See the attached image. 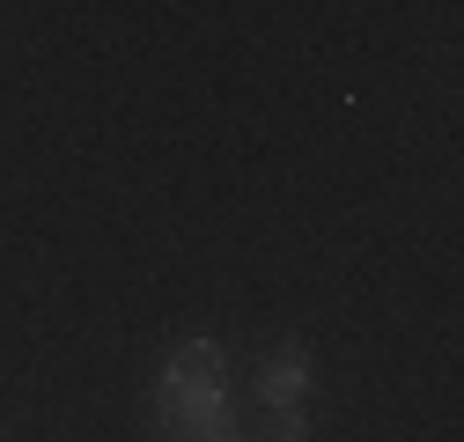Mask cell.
Masks as SVG:
<instances>
[{
  "mask_svg": "<svg viewBox=\"0 0 464 442\" xmlns=\"http://www.w3.org/2000/svg\"><path fill=\"white\" fill-rule=\"evenodd\" d=\"M162 428H185V442H214L228 428V391H221V347L192 340L162 369Z\"/></svg>",
  "mask_w": 464,
  "mask_h": 442,
  "instance_id": "obj_1",
  "label": "cell"
},
{
  "mask_svg": "<svg viewBox=\"0 0 464 442\" xmlns=\"http://www.w3.org/2000/svg\"><path fill=\"white\" fill-rule=\"evenodd\" d=\"M303 391H310V347H280L266 369H258V399L273 413H303Z\"/></svg>",
  "mask_w": 464,
  "mask_h": 442,
  "instance_id": "obj_2",
  "label": "cell"
},
{
  "mask_svg": "<svg viewBox=\"0 0 464 442\" xmlns=\"http://www.w3.org/2000/svg\"><path fill=\"white\" fill-rule=\"evenodd\" d=\"M273 442H303V413H273Z\"/></svg>",
  "mask_w": 464,
  "mask_h": 442,
  "instance_id": "obj_3",
  "label": "cell"
},
{
  "mask_svg": "<svg viewBox=\"0 0 464 442\" xmlns=\"http://www.w3.org/2000/svg\"><path fill=\"white\" fill-rule=\"evenodd\" d=\"M214 442H237V435H214Z\"/></svg>",
  "mask_w": 464,
  "mask_h": 442,
  "instance_id": "obj_4",
  "label": "cell"
}]
</instances>
